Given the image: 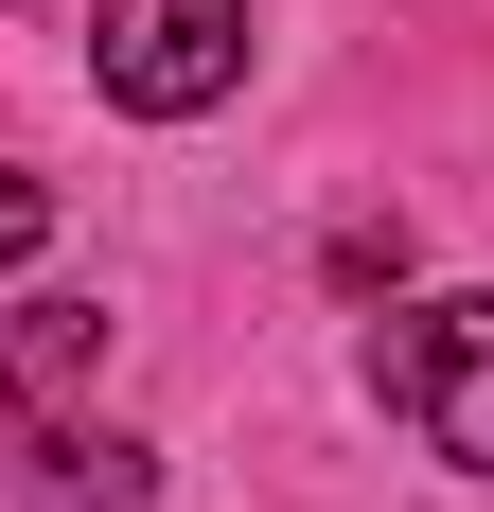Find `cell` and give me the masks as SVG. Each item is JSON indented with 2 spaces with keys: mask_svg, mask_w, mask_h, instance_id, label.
I'll return each mask as SVG.
<instances>
[{
  "mask_svg": "<svg viewBox=\"0 0 494 512\" xmlns=\"http://www.w3.org/2000/svg\"><path fill=\"white\" fill-rule=\"evenodd\" d=\"M89 89L142 124H195L247 89V0H89Z\"/></svg>",
  "mask_w": 494,
  "mask_h": 512,
  "instance_id": "6da1fadb",
  "label": "cell"
},
{
  "mask_svg": "<svg viewBox=\"0 0 494 512\" xmlns=\"http://www.w3.org/2000/svg\"><path fill=\"white\" fill-rule=\"evenodd\" d=\"M371 389H389V407L424 424V460L494 477V301H424V318H389Z\"/></svg>",
  "mask_w": 494,
  "mask_h": 512,
  "instance_id": "7a4b0ae2",
  "label": "cell"
},
{
  "mask_svg": "<svg viewBox=\"0 0 494 512\" xmlns=\"http://www.w3.org/2000/svg\"><path fill=\"white\" fill-rule=\"evenodd\" d=\"M0 442H18V495L36 512H142V442H89V424H0Z\"/></svg>",
  "mask_w": 494,
  "mask_h": 512,
  "instance_id": "3957f363",
  "label": "cell"
},
{
  "mask_svg": "<svg viewBox=\"0 0 494 512\" xmlns=\"http://www.w3.org/2000/svg\"><path fill=\"white\" fill-rule=\"evenodd\" d=\"M71 371H106V301H18L0 318V424H36Z\"/></svg>",
  "mask_w": 494,
  "mask_h": 512,
  "instance_id": "277c9868",
  "label": "cell"
},
{
  "mask_svg": "<svg viewBox=\"0 0 494 512\" xmlns=\"http://www.w3.org/2000/svg\"><path fill=\"white\" fill-rule=\"evenodd\" d=\"M36 248H53V195L18 177V159H0V265H36Z\"/></svg>",
  "mask_w": 494,
  "mask_h": 512,
  "instance_id": "5b68a950",
  "label": "cell"
}]
</instances>
